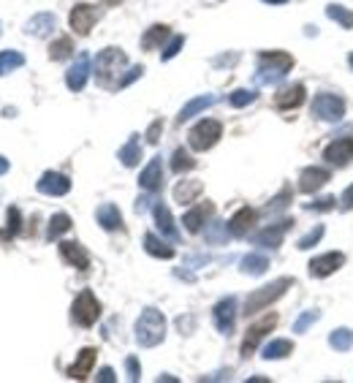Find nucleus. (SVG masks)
Segmentation results:
<instances>
[{"label":"nucleus","instance_id":"1","mask_svg":"<svg viewBox=\"0 0 353 383\" xmlns=\"http://www.w3.org/2000/svg\"><path fill=\"white\" fill-rule=\"evenodd\" d=\"M294 68V57L288 52H258V84H275L288 77V71Z\"/></svg>","mask_w":353,"mask_h":383},{"label":"nucleus","instance_id":"2","mask_svg":"<svg viewBox=\"0 0 353 383\" xmlns=\"http://www.w3.org/2000/svg\"><path fill=\"white\" fill-rule=\"evenodd\" d=\"M128 66V57L123 50L117 47H109V50H101L98 57H96V82L101 87H117V82L123 77Z\"/></svg>","mask_w":353,"mask_h":383},{"label":"nucleus","instance_id":"3","mask_svg":"<svg viewBox=\"0 0 353 383\" xmlns=\"http://www.w3.org/2000/svg\"><path fill=\"white\" fill-rule=\"evenodd\" d=\"M163 337H166V318H163V313L155 310V307H147L139 315V321H136V343L142 348H155V345L163 343Z\"/></svg>","mask_w":353,"mask_h":383},{"label":"nucleus","instance_id":"4","mask_svg":"<svg viewBox=\"0 0 353 383\" xmlns=\"http://www.w3.org/2000/svg\"><path fill=\"white\" fill-rule=\"evenodd\" d=\"M291 285H294L291 278H280V280L269 283V285H264V288H255L250 296H248V302H245V310H242V313H245V315H253V313L269 307L275 299H280Z\"/></svg>","mask_w":353,"mask_h":383},{"label":"nucleus","instance_id":"5","mask_svg":"<svg viewBox=\"0 0 353 383\" xmlns=\"http://www.w3.org/2000/svg\"><path fill=\"white\" fill-rule=\"evenodd\" d=\"M101 318V302L96 299V294L93 291H82L79 296L74 299V305H71V321H74L76 326H93L96 321Z\"/></svg>","mask_w":353,"mask_h":383},{"label":"nucleus","instance_id":"6","mask_svg":"<svg viewBox=\"0 0 353 383\" xmlns=\"http://www.w3.org/2000/svg\"><path fill=\"white\" fill-rule=\"evenodd\" d=\"M220 136H223V126L218 123V120H202V123H196V126L190 128V133H188V142H190V147L193 150H199V153H206L209 147H215L218 142H220Z\"/></svg>","mask_w":353,"mask_h":383},{"label":"nucleus","instance_id":"7","mask_svg":"<svg viewBox=\"0 0 353 383\" xmlns=\"http://www.w3.org/2000/svg\"><path fill=\"white\" fill-rule=\"evenodd\" d=\"M313 114L324 123H340L345 117V101L334 93H321L313 101Z\"/></svg>","mask_w":353,"mask_h":383},{"label":"nucleus","instance_id":"8","mask_svg":"<svg viewBox=\"0 0 353 383\" xmlns=\"http://www.w3.org/2000/svg\"><path fill=\"white\" fill-rule=\"evenodd\" d=\"M275 326H278V315H275V313H269V315L258 318L255 324H250V326H248V334H245V340H242V359H250L253 351L258 348V343L272 332Z\"/></svg>","mask_w":353,"mask_h":383},{"label":"nucleus","instance_id":"9","mask_svg":"<svg viewBox=\"0 0 353 383\" xmlns=\"http://www.w3.org/2000/svg\"><path fill=\"white\" fill-rule=\"evenodd\" d=\"M68 22H71V30H74L76 36H87L96 27V22H98V8L90 6V3H76L74 8H71Z\"/></svg>","mask_w":353,"mask_h":383},{"label":"nucleus","instance_id":"10","mask_svg":"<svg viewBox=\"0 0 353 383\" xmlns=\"http://www.w3.org/2000/svg\"><path fill=\"white\" fill-rule=\"evenodd\" d=\"M324 160L329 166H337V169H345L353 160V139L345 136V139H334L331 144L324 147Z\"/></svg>","mask_w":353,"mask_h":383},{"label":"nucleus","instance_id":"11","mask_svg":"<svg viewBox=\"0 0 353 383\" xmlns=\"http://www.w3.org/2000/svg\"><path fill=\"white\" fill-rule=\"evenodd\" d=\"M294 226V220L291 218H285V220H280V223H272V226H266V229H261L255 236H253V245H258V248H280L283 245V236H285V231Z\"/></svg>","mask_w":353,"mask_h":383},{"label":"nucleus","instance_id":"12","mask_svg":"<svg viewBox=\"0 0 353 383\" xmlns=\"http://www.w3.org/2000/svg\"><path fill=\"white\" fill-rule=\"evenodd\" d=\"M212 318H215L218 332H223V334L234 332V321H236V299H234V296L220 299V302L215 305V310H212Z\"/></svg>","mask_w":353,"mask_h":383},{"label":"nucleus","instance_id":"13","mask_svg":"<svg viewBox=\"0 0 353 383\" xmlns=\"http://www.w3.org/2000/svg\"><path fill=\"white\" fill-rule=\"evenodd\" d=\"M212 215H215V204H212V202H202V204L190 206V209L185 212L182 223H185V229L190 231V234H199V231L209 223Z\"/></svg>","mask_w":353,"mask_h":383},{"label":"nucleus","instance_id":"14","mask_svg":"<svg viewBox=\"0 0 353 383\" xmlns=\"http://www.w3.org/2000/svg\"><path fill=\"white\" fill-rule=\"evenodd\" d=\"M343 264H345V255L331 250V253H324L310 261V275H313V278H329V275H334Z\"/></svg>","mask_w":353,"mask_h":383},{"label":"nucleus","instance_id":"15","mask_svg":"<svg viewBox=\"0 0 353 383\" xmlns=\"http://www.w3.org/2000/svg\"><path fill=\"white\" fill-rule=\"evenodd\" d=\"M139 185H142V190H147V193H158V190L163 188V160H160V155L152 158L150 163L144 166V172L139 174Z\"/></svg>","mask_w":353,"mask_h":383},{"label":"nucleus","instance_id":"16","mask_svg":"<svg viewBox=\"0 0 353 383\" xmlns=\"http://www.w3.org/2000/svg\"><path fill=\"white\" fill-rule=\"evenodd\" d=\"M96 356H98L96 348H82L79 356H76V361L66 370V375H68L71 381H84V378L90 375V370L96 367Z\"/></svg>","mask_w":353,"mask_h":383},{"label":"nucleus","instance_id":"17","mask_svg":"<svg viewBox=\"0 0 353 383\" xmlns=\"http://www.w3.org/2000/svg\"><path fill=\"white\" fill-rule=\"evenodd\" d=\"M87 77H90V57L82 52V54L76 57L74 66L66 71V84H68V90L79 93V90L87 84Z\"/></svg>","mask_w":353,"mask_h":383},{"label":"nucleus","instance_id":"18","mask_svg":"<svg viewBox=\"0 0 353 383\" xmlns=\"http://www.w3.org/2000/svg\"><path fill=\"white\" fill-rule=\"evenodd\" d=\"M60 258H63L68 266H76L79 272L90 269V253H87L79 242H60Z\"/></svg>","mask_w":353,"mask_h":383},{"label":"nucleus","instance_id":"19","mask_svg":"<svg viewBox=\"0 0 353 383\" xmlns=\"http://www.w3.org/2000/svg\"><path fill=\"white\" fill-rule=\"evenodd\" d=\"M152 215H155V226L158 231L166 236V239H172V242H179V231L174 226V218H172V209L163 204V202H158V204L152 206Z\"/></svg>","mask_w":353,"mask_h":383},{"label":"nucleus","instance_id":"20","mask_svg":"<svg viewBox=\"0 0 353 383\" xmlns=\"http://www.w3.org/2000/svg\"><path fill=\"white\" fill-rule=\"evenodd\" d=\"M38 190L44 196H66L71 190V179L66 174H57V172H47L44 177L38 179Z\"/></svg>","mask_w":353,"mask_h":383},{"label":"nucleus","instance_id":"21","mask_svg":"<svg viewBox=\"0 0 353 383\" xmlns=\"http://www.w3.org/2000/svg\"><path fill=\"white\" fill-rule=\"evenodd\" d=\"M304 84H288V87H283L280 93H275V106H278L280 112H291V109H296V106H302L304 103Z\"/></svg>","mask_w":353,"mask_h":383},{"label":"nucleus","instance_id":"22","mask_svg":"<svg viewBox=\"0 0 353 383\" xmlns=\"http://www.w3.org/2000/svg\"><path fill=\"white\" fill-rule=\"evenodd\" d=\"M255 220H258V212L253 209V206H242L231 220H228V231L234 234V236H248L255 226Z\"/></svg>","mask_w":353,"mask_h":383},{"label":"nucleus","instance_id":"23","mask_svg":"<svg viewBox=\"0 0 353 383\" xmlns=\"http://www.w3.org/2000/svg\"><path fill=\"white\" fill-rule=\"evenodd\" d=\"M329 182L326 169H318V166H307L302 174H299V190L302 193H315L318 188H324Z\"/></svg>","mask_w":353,"mask_h":383},{"label":"nucleus","instance_id":"24","mask_svg":"<svg viewBox=\"0 0 353 383\" xmlns=\"http://www.w3.org/2000/svg\"><path fill=\"white\" fill-rule=\"evenodd\" d=\"M204 190V182L202 179H182V182H176L174 188V202L176 204H193L196 199H199V193Z\"/></svg>","mask_w":353,"mask_h":383},{"label":"nucleus","instance_id":"25","mask_svg":"<svg viewBox=\"0 0 353 383\" xmlns=\"http://www.w3.org/2000/svg\"><path fill=\"white\" fill-rule=\"evenodd\" d=\"M96 220L103 231H120L123 229V215L117 204H101L96 209Z\"/></svg>","mask_w":353,"mask_h":383},{"label":"nucleus","instance_id":"26","mask_svg":"<svg viewBox=\"0 0 353 383\" xmlns=\"http://www.w3.org/2000/svg\"><path fill=\"white\" fill-rule=\"evenodd\" d=\"M172 36L169 25H152L144 36H142V50L144 52H152V50H160L166 44V38Z\"/></svg>","mask_w":353,"mask_h":383},{"label":"nucleus","instance_id":"27","mask_svg":"<svg viewBox=\"0 0 353 383\" xmlns=\"http://www.w3.org/2000/svg\"><path fill=\"white\" fill-rule=\"evenodd\" d=\"M215 103V96H199V98H193V101H188L182 109H179V114H176V123L182 126V123H188L190 117H196L199 112H204V109H209Z\"/></svg>","mask_w":353,"mask_h":383},{"label":"nucleus","instance_id":"28","mask_svg":"<svg viewBox=\"0 0 353 383\" xmlns=\"http://www.w3.org/2000/svg\"><path fill=\"white\" fill-rule=\"evenodd\" d=\"M117 158H120V163H123V166H128V169L139 166V160H142V144H139V136H136V133H133L126 144L120 147Z\"/></svg>","mask_w":353,"mask_h":383},{"label":"nucleus","instance_id":"29","mask_svg":"<svg viewBox=\"0 0 353 383\" xmlns=\"http://www.w3.org/2000/svg\"><path fill=\"white\" fill-rule=\"evenodd\" d=\"M57 25V20H54V14H36L30 22H27L25 33L27 36H50L52 30Z\"/></svg>","mask_w":353,"mask_h":383},{"label":"nucleus","instance_id":"30","mask_svg":"<svg viewBox=\"0 0 353 383\" xmlns=\"http://www.w3.org/2000/svg\"><path fill=\"white\" fill-rule=\"evenodd\" d=\"M245 275H253V278H261L266 269H269V258L258 253H248L242 258V266H239Z\"/></svg>","mask_w":353,"mask_h":383},{"label":"nucleus","instance_id":"31","mask_svg":"<svg viewBox=\"0 0 353 383\" xmlns=\"http://www.w3.org/2000/svg\"><path fill=\"white\" fill-rule=\"evenodd\" d=\"M144 250L155 258H174V248L166 245L163 239H158L155 234H144Z\"/></svg>","mask_w":353,"mask_h":383},{"label":"nucleus","instance_id":"32","mask_svg":"<svg viewBox=\"0 0 353 383\" xmlns=\"http://www.w3.org/2000/svg\"><path fill=\"white\" fill-rule=\"evenodd\" d=\"M22 66H25V57H22L17 50L0 52V77H6V74H11V71H17V68H22Z\"/></svg>","mask_w":353,"mask_h":383},{"label":"nucleus","instance_id":"33","mask_svg":"<svg viewBox=\"0 0 353 383\" xmlns=\"http://www.w3.org/2000/svg\"><path fill=\"white\" fill-rule=\"evenodd\" d=\"M288 354H294V343L291 340H272L266 348H264V359L272 361V359H285Z\"/></svg>","mask_w":353,"mask_h":383},{"label":"nucleus","instance_id":"34","mask_svg":"<svg viewBox=\"0 0 353 383\" xmlns=\"http://www.w3.org/2000/svg\"><path fill=\"white\" fill-rule=\"evenodd\" d=\"M66 231H71V218L66 215V212H57V215H52L50 220V229H47V239H60Z\"/></svg>","mask_w":353,"mask_h":383},{"label":"nucleus","instance_id":"35","mask_svg":"<svg viewBox=\"0 0 353 383\" xmlns=\"http://www.w3.org/2000/svg\"><path fill=\"white\" fill-rule=\"evenodd\" d=\"M326 17L331 22H337L340 27H345V30H351L353 27V11H348L345 6H337V3L326 6Z\"/></svg>","mask_w":353,"mask_h":383},{"label":"nucleus","instance_id":"36","mask_svg":"<svg viewBox=\"0 0 353 383\" xmlns=\"http://www.w3.org/2000/svg\"><path fill=\"white\" fill-rule=\"evenodd\" d=\"M74 54V41L68 38V36H60L57 41H52L50 44V57L52 60H68Z\"/></svg>","mask_w":353,"mask_h":383},{"label":"nucleus","instance_id":"37","mask_svg":"<svg viewBox=\"0 0 353 383\" xmlns=\"http://www.w3.org/2000/svg\"><path fill=\"white\" fill-rule=\"evenodd\" d=\"M329 345L334 351H351L353 348V332L351 329H334L329 334Z\"/></svg>","mask_w":353,"mask_h":383},{"label":"nucleus","instance_id":"38","mask_svg":"<svg viewBox=\"0 0 353 383\" xmlns=\"http://www.w3.org/2000/svg\"><path fill=\"white\" fill-rule=\"evenodd\" d=\"M196 166V160L188 155V150H174V155H172V169H174L176 174H185V172H190Z\"/></svg>","mask_w":353,"mask_h":383},{"label":"nucleus","instance_id":"39","mask_svg":"<svg viewBox=\"0 0 353 383\" xmlns=\"http://www.w3.org/2000/svg\"><path fill=\"white\" fill-rule=\"evenodd\" d=\"M318 318H321V310H304L302 315L294 321V332L304 334L313 324H315V321H318Z\"/></svg>","mask_w":353,"mask_h":383},{"label":"nucleus","instance_id":"40","mask_svg":"<svg viewBox=\"0 0 353 383\" xmlns=\"http://www.w3.org/2000/svg\"><path fill=\"white\" fill-rule=\"evenodd\" d=\"M324 234H326V229H324V226H315V229L310 231V234H304L302 239L296 242V248H299V250H310V248H315V245L324 239Z\"/></svg>","mask_w":353,"mask_h":383},{"label":"nucleus","instance_id":"41","mask_svg":"<svg viewBox=\"0 0 353 383\" xmlns=\"http://www.w3.org/2000/svg\"><path fill=\"white\" fill-rule=\"evenodd\" d=\"M228 234H231V231H228L226 223L215 220V223H209V229H206V239H209L212 245H220V242H226Z\"/></svg>","mask_w":353,"mask_h":383},{"label":"nucleus","instance_id":"42","mask_svg":"<svg viewBox=\"0 0 353 383\" xmlns=\"http://www.w3.org/2000/svg\"><path fill=\"white\" fill-rule=\"evenodd\" d=\"M255 90H234L231 96H228V103L234 106V109H242V106H248V103L255 101Z\"/></svg>","mask_w":353,"mask_h":383},{"label":"nucleus","instance_id":"43","mask_svg":"<svg viewBox=\"0 0 353 383\" xmlns=\"http://www.w3.org/2000/svg\"><path fill=\"white\" fill-rule=\"evenodd\" d=\"M6 220H8V226H6V236L20 234V229H22V215H20V209H17V206H8Z\"/></svg>","mask_w":353,"mask_h":383},{"label":"nucleus","instance_id":"44","mask_svg":"<svg viewBox=\"0 0 353 383\" xmlns=\"http://www.w3.org/2000/svg\"><path fill=\"white\" fill-rule=\"evenodd\" d=\"M288 204H291V188H283V193L275 196V199L266 204V212H280V209H285Z\"/></svg>","mask_w":353,"mask_h":383},{"label":"nucleus","instance_id":"45","mask_svg":"<svg viewBox=\"0 0 353 383\" xmlns=\"http://www.w3.org/2000/svg\"><path fill=\"white\" fill-rule=\"evenodd\" d=\"M337 206V199L334 196H324V199H318V202H310L307 209L310 212H329V209H334Z\"/></svg>","mask_w":353,"mask_h":383},{"label":"nucleus","instance_id":"46","mask_svg":"<svg viewBox=\"0 0 353 383\" xmlns=\"http://www.w3.org/2000/svg\"><path fill=\"white\" fill-rule=\"evenodd\" d=\"M182 47H185V36H174V38L169 41V47L163 50V54H160V57H163V60H172V57H176V54H179V50H182Z\"/></svg>","mask_w":353,"mask_h":383},{"label":"nucleus","instance_id":"47","mask_svg":"<svg viewBox=\"0 0 353 383\" xmlns=\"http://www.w3.org/2000/svg\"><path fill=\"white\" fill-rule=\"evenodd\" d=\"M144 74V68L142 66H133V68H128V74H123L120 77V82H117V90H123V87H128V84H133L136 79Z\"/></svg>","mask_w":353,"mask_h":383},{"label":"nucleus","instance_id":"48","mask_svg":"<svg viewBox=\"0 0 353 383\" xmlns=\"http://www.w3.org/2000/svg\"><path fill=\"white\" fill-rule=\"evenodd\" d=\"M126 367H128V378H130V381H139V378H142V367H139V359L136 356H128Z\"/></svg>","mask_w":353,"mask_h":383},{"label":"nucleus","instance_id":"49","mask_svg":"<svg viewBox=\"0 0 353 383\" xmlns=\"http://www.w3.org/2000/svg\"><path fill=\"white\" fill-rule=\"evenodd\" d=\"M160 130H163V120H155V123L147 128V133H144V136H147V142H150V144H158V139H160Z\"/></svg>","mask_w":353,"mask_h":383},{"label":"nucleus","instance_id":"50","mask_svg":"<svg viewBox=\"0 0 353 383\" xmlns=\"http://www.w3.org/2000/svg\"><path fill=\"white\" fill-rule=\"evenodd\" d=\"M340 209H345V212L353 209V185L351 188H345V193L340 196Z\"/></svg>","mask_w":353,"mask_h":383},{"label":"nucleus","instance_id":"51","mask_svg":"<svg viewBox=\"0 0 353 383\" xmlns=\"http://www.w3.org/2000/svg\"><path fill=\"white\" fill-rule=\"evenodd\" d=\"M98 381H103V383H114V381H117V375H114V370H112V367H103L101 373H98Z\"/></svg>","mask_w":353,"mask_h":383},{"label":"nucleus","instance_id":"52","mask_svg":"<svg viewBox=\"0 0 353 383\" xmlns=\"http://www.w3.org/2000/svg\"><path fill=\"white\" fill-rule=\"evenodd\" d=\"M193 324H196L193 318H179V321H176V326H179V329H182L185 334H190V329H193Z\"/></svg>","mask_w":353,"mask_h":383},{"label":"nucleus","instance_id":"53","mask_svg":"<svg viewBox=\"0 0 353 383\" xmlns=\"http://www.w3.org/2000/svg\"><path fill=\"white\" fill-rule=\"evenodd\" d=\"M147 206H150V199H147V196H142V199L136 202V212H144Z\"/></svg>","mask_w":353,"mask_h":383},{"label":"nucleus","instance_id":"54","mask_svg":"<svg viewBox=\"0 0 353 383\" xmlns=\"http://www.w3.org/2000/svg\"><path fill=\"white\" fill-rule=\"evenodd\" d=\"M6 172H8V158L0 155V174H6Z\"/></svg>","mask_w":353,"mask_h":383},{"label":"nucleus","instance_id":"55","mask_svg":"<svg viewBox=\"0 0 353 383\" xmlns=\"http://www.w3.org/2000/svg\"><path fill=\"white\" fill-rule=\"evenodd\" d=\"M103 6H120V3H123V0H101Z\"/></svg>","mask_w":353,"mask_h":383},{"label":"nucleus","instance_id":"56","mask_svg":"<svg viewBox=\"0 0 353 383\" xmlns=\"http://www.w3.org/2000/svg\"><path fill=\"white\" fill-rule=\"evenodd\" d=\"M264 3H272V6H283L285 0H264Z\"/></svg>","mask_w":353,"mask_h":383},{"label":"nucleus","instance_id":"57","mask_svg":"<svg viewBox=\"0 0 353 383\" xmlns=\"http://www.w3.org/2000/svg\"><path fill=\"white\" fill-rule=\"evenodd\" d=\"M348 63H351V68H353V52L348 54Z\"/></svg>","mask_w":353,"mask_h":383}]
</instances>
